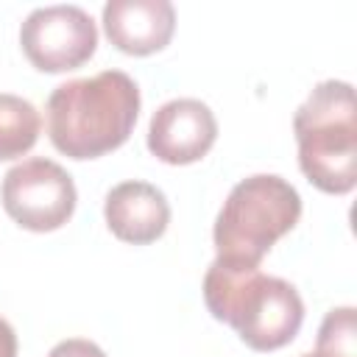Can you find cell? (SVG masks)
Returning <instances> with one entry per match:
<instances>
[{"label":"cell","instance_id":"obj_1","mask_svg":"<svg viewBox=\"0 0 357 357\" xmlns=\"http://www.w3.org/2000/svg\"><path fill=\"white\" fill-rule=\"evenodd\" d=\"M47 134L70 159H95L120 148L139 114V86L123 70L59 84L47 98Z\"/></svg>","mask_w":357,"mask_h":357},{"label":"cell","instance_id":"obj_4","mask_svg":"<svg viewBox=\"0 0 357 357\" xmlns=\"http://www.w3.org/2000/svg\"><path fill=\"white\" fill-rule=\"evenodd\" d=\"M301 218L298 190L273 173H257L231 187L223 201L212 240L220 259L259 265L271 245Z\"/></svg>","mask_w":357,"mask_h":357},{"label":"cell","instance_id":"obj_13","mask_svg":"<svg viewBox=\"0 0 357 357\" xmlns=\"http://www.w3.org/2000/svg\"><path fill=\"white\" fill-rule=\"evenodd\" d=\"M0 357H17V335L3 315H0Z\"/></svg>","mask_w":357,"mask_h":357},{"label":"cell","instance_id":"obj_10","mask_svg":"<svg viewBox=\"0 0 357 357\" xmlns=\"http://www.w3.org/2000/svg\"><path fill=\"white\" fill-rule=\"evenodd\" d=\"M42 117L36 106L20 95H0V162L28 153L39 139Z\"/></svg>","mask_w":357,"mask_h":357},{"label":"cell","instance_id":"obj_9","mask_svg":"<svg viewBox=\"0 0 357 357\" xmlns=\"http://www.w3.org/2000/svg\"><path fill=\"white\" fill-rule=\"evenodd\" d=\"M103 215L117 240L148 245L165 234L170 223V204L165 192L148 181H123L109 190Z\"/></svg>","mask_w":357,"mask_h":357},{"label":"cell","instance_id":"obj_14","mask_svg":"<svg viewBox=\"0 0 357 357\" xmlns=\"http://www.w3.org/2000/svg\"><path fill=\"white\" fill-rule=\"evenodd\" d=\"M301 357H324V354H318V351H310V354H301Z\"/></svg>","mask_w":357,"mask_h":357},{"label":"cell","instance_id":"obj_2","mask_svg":"<svg viewBox=\"0 0 357 357\" xmlns=\"http://www.w3.org/2000/svg\"><path fill=\"white\" fill-rule=\"evenodd\" d=\"M206 310L237 329L254 351H276L287 346L304 321V301L298 290L279 279L265 276L259 265L215 259L204 276Z\"/></svg>","mask_w":357,"mask_h":357},{"label":"cell","instance_id":"obj_6","mask_svg":"<svg viewBox=\"0 0 357 357\" xmlns=\"http://www.w3.org/2000/svg\"><path fill=\"white\" fill-rule=\"evenodd\" d=\"M20 45L36 70L67 73L92 59L98 47V28L78 6H42L25 17Z\"/></svg>","mask_w":357,"mask_h":357},{"label":"cell","instance_id":"obj_11","mask_svg":"<svg viewBox=\"0 0 357 357\" xmlns=\"http://www.w3.org/2000/svg\"><path fill=\"white\" fill-rule=\"evenodd\" d=\"M357 324L354 307L329 310L318 329V354L324 357H357Z\"/></svg>","mask_w":357,"mask_h":357},{"label":"cell","instance_id":"obj_8","mask_svg":"<svg viewBox=\"0 0 357 357\" xmlns=\"http://www.w3.org/2000/svg\"><path fill=\"white\" fill-rule=\"evenodd\" d=\"M109 42L128 56L162 50L176 31V11L167 0H109L103 6Z\"/></svg>","mask_w":357,"mask_h":357},{"label":"cell","instance_id":"obj_3","mask_svg":"<svg viewBox=\"0 0 357 357\" xmlns=\"http://www.w3.org/2000/svg\"><path fill=\"white\" fill-rule=\"evenodd\" d=\"M357 109L354 86L321 81L296 109L293 131L301 173L329 195H346L357 184Z\"/></svg>","mask_w":357,"mask_h":357},{"label":"cell","instance_id":"obj_12","mask_svg":"<svg viewBox=\"0 0 357 357\" xmlns=\"http://www.w3.org/2000/svg\"><path fill=\"white\" fill-rule=\"evenodd\" d=\"M47 357H106L100 346H95L92 340H84V337H70V340H61L50 349Z\"/></svg>","mask_w":357,"mask_h":357},{"label":"cell","instance_id":"obj_7","mask_svg":"<svg viewBox=\"0 0 357 357\" xmlns=\"http://www.w3.org/2000/svg\"><path fill=\"white\" fill-rule=\"evenodd\" d=\"M218 139V120L198 98L162 103L148 126V151L167 165H192L209 153Z\"/></svg>","mask_w":357,"mask_h":357},{"label":"cell","instance_id":"obj_5","mask_svg":"<svg viewBox=\"0 0 357 357\" xmlns=\"http://www.w3.org/2000/svg\"><path fill=\"white\" fill-rule=\"evenodd\" d=\"M3 209L28 231H56L75 212V184L70 173L45 156L14 165L0 187Z\"/></svg>","mask_w":357,"mask_h":357}]
</instances>
